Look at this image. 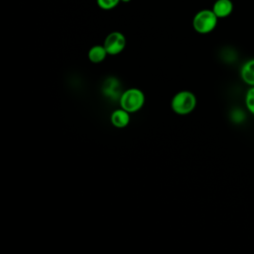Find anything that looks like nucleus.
I'll use <instances>...</instances> for the list:
<instances>
[{
	"mask_svg": "<svg viewBox=\"0 0 254 254\" xmlns=\"http://www.w3.org/2000/svg\"><path fill=\"white\" fill-rule=\"evenodd\" d=\"M244 102L247 110L254 115V86H250L246 91Z\"/></svg>",
	"mask_w": 254,
	"mask_h": 254,
	"instance_id": "obj_10",
	"label": "nucleus"
},
{
	"mask_svg": "<svg viewBox=\"0 0 254 254\" xmlns=\"http://www.w3.org/2000/svg\"><path fill=\"white\" fill-rule=\"evenodd\" d=\"M107 55L108 53L103 45H94L87 52L88 60L92 64H100L106 59Z\"/></svg>",
	"mask_w": 254,
	"mask_h": 254,
	"instance_id": "obj_8",
	"label": "nucleus"
},
{
	"mask_svg": "<svg viewBox=\"0 0 254 254\" xmlns=\"http://www.w3.org/2000/svg\"><path fill=\"white\" fill-rule=\"evenodd\" d=\"M218 18L212 9H202L195 13L192 18V28L198 34H208L212 32L217 25Z\"/></svg>",
	"mask_w": 254,
	"mask_h": 254,
	"instance_id": "obj_3",
	"label": "nucleus"
},
{
	"mask_svg": "<svg viewBox=\"0 0 254 254\" xmlns=\"http://www.w3.org/2000/svg\"><path fill=\"white\" fill-rule=\"evenodd\" d=\"M195 106L196 97L190 90L177 92L171 100V108L178 115H188L194 110Z\"/></svg>",
	"mask_w": 254,
	"mask_h": 254,
	"instance_id": "obj_1",
	"label": "nucleus"
},
{
	"mask_svg": "<svg viewBox=\"0 0 254 254\" xmlns=\"http://www.w3.org/2000/svg\"><path fill=\"white\" fill-rule=\"evenodd\" d=\"M211 9L218 19L226 18L233 11V3L231 0H216Z\"/></svg>",
	"mask_w": 254,
	"mask_h": 254,
	"instance_id": "obj_6",
	"label": "nucleus"
},
{
	"mask_svg": "<svg viewBox=\"0 0 254 254\" xmlns=\"http://www.w3.org/2000/svg\"><path fill=\"white\" fill-rule=\"evenodd\" d=\"M121 0H96L98 7L102 10H111L115 8Z\"/></svg>",
	"mask_w": 254,
	"mask_h": 254,
	"instance_id": "obj_11",
	"label": "nucleus"
},
{
	"mask_svg": "<svg viewBox=\"0 0 254 254\" xmlns=\"http://www.w3.org/2000/svg\"><path fill=\"white\" fill-rule=\"evenodd\" d=\"M110 122L116 128H125L130 122V113L121 107L115 109L110 115Z\"/></svg>",
	"mask_w": 254,
	"mask_h": 254,
	"instance_id": "obj_5",
	"label": "nucleus"
},
{
	"mask_svg": "<svg viewBox=\"0 0 254 254\" xmlns=\"http://www.w3.org/2000/svg\"><path fill=\"white\" fill-rule=\"evenodd\" d=\"M104 48L106 49L108 55L116 56L123 52L126 47V38L125 36L118 31L109 33L103 43Z\"/></svg>",
	"mask_w": 254,
	"mask_h": 254,
	"instance_id": "obj_4",
	"label": "nucleus"
},
{
	"mask_svg": "<svg viewBox=\"0 0 254 254\" xmlns=\"http://www.w3.org/2000/svg\"><path fill=\"white\" fill-rule=\"evenodd\" d=\"M131 0H121V2H124V3H128V2H130Z\"/></svg>",
	"mask_w": 254,
	"mask_h": 254,
	"instance_id": "obj_12",
	"label": "nucleus"
},
{
	"mask_svg": "<svg viewBox=\"0 0 254 254\" xmlns=\"http://www.w3.org/2000/svg\"><path fill=\"white\" fill-rule=\"evenodd\" d=\"M145 103L144 92L137 87H130L124 90L119 98L120 107L130 114L139 111Z\"/></svg>",
	"mask_w": 254,
	"mask_h": 254,
	"instance_id": "obj_2",
	"label": "nucleus"
},
{
	"mask_svg": "<svg viewBox=\"0 0 254 254\" xmlns=\"http://www.w3.org/2000/svg\"><path fill=\"white\" fill-rule=\"evenodd\" d=\"M240 77L244 83L254 86V59L246 61L240 68Z\"/></svg>",
	"mask_w": 254,
	"mask_h": 254,
	"instance_id": "obj_7",
	"label": "nucleus"
},
{
	"mask_svg": "<svg viewBox=\"0 0 254 254\" xmlns=\"http://www.w3.org/2000/svg\"><path fill=\"white\" fill-rule=\"evenodd\" d=\"M118 82L114 78H109L105 81V84L103 86V92L106 94V96L110 97H117L118 99L120 98V93L118 94Z\"/></svg>",
	"mask_w": 254,
	"mask_h": 254,
	"instance_id": "obj_9",
	"label": "nucleus"
}]
</instances>
